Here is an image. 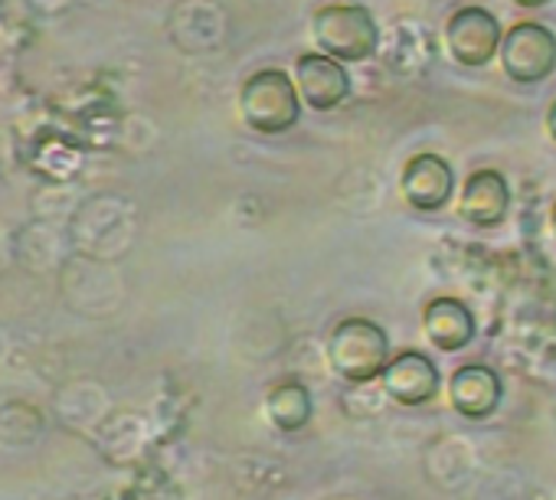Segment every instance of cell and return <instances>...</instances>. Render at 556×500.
Returning a JSON list of instances; mask_svg holds the SVG:
<instances>
[{
    "mask_svg": "<svg viewBox=\"0 0 556 500\" xmlns=\"http://www.w3.org/2000/svg\"><path fill=\"white\" fill-rule=\"evenodd\" d=\"M422 331L429 337V344L442 354H458L465 350L475 334H478V321L471 315V308L458 298H432L422 308Z\"/></svg>",
    "mask_w": 556,
    "mask_h": 500,
    "instance_id": "cell-11",
    "label": "cell"
},
{
    "mask_svg": "<svg viewBox=\"0 0 556 500\" xmlns=\"http://www.w3.org/2000/svg\"><path fill=\"white\" fill-rule=\"evenodd\" d=\"M400 190H403V196H406V203L413 209L435 213L455 193V170H452V164L442 154L422 151V154H416V157L406 161Z\"/></svg>",
    "mask_w": 556,
    "mask_h": 500,
    "instance_id": "cell-8",
    "label": "cell"
},
{
    "mask_svg": "<svg viewBox=\"0 0 556 500\" xmlns=\"http://www.w3.org/2000/svg\"><path fill=\"white\" fill-rule=\"evenodd\" d=\"M377 380H380L383 393L400 406H426L429 399H435V393L442 386L435 360L419 350L390 354V360Z\"/></svg>",
    "mask_w": 556,
    "mask_h": 500,
    "instance_id": "cell-7",
    "label": "cell"
},
{
    "mask_svg": "<svg viewBox=\"0 0 556 500\" xmlns=\"http://www.w3.org/2000/svg\"><path fill=\"white\" fill-rule=\"evenodd\" d=\"M318 53L338 63H364L380 50V27L364 4H328L312 17Z\"/></svg>",
    "mask_w": 556,
    "mask_h": 500,
    "instance_id": "cell-3",
    "label": "cell"
},
{
    "mask_svg": "<svg viewBox=\"0 0 556 500\" xmlns=\"http://www.w3.org/2000/svg\"><path fill=\"white\" fill-rule=\"evenodd\" d=\"M239 115L255 134H286L302 118V99L286 69H255L239 86Z\"/></svg>",
    "mask_w": 556,
    "mask_h": 500,
    "instance_id": "cell-1",
    "label": "cell"
},
{
    "mask_svg": "<svg viewBox=\"0 0 556 500\" xmlns=\"http://www.w3.org/2000/svg\"><path fill=\"white\" fill-rule=\"evenodd\" d=\"M510 209V187L507 177L494 167H481L471 170L465 187H462V200H458V216L478 229H494L504 222Z\"/></svg>",
    "mask_w": 556,
    "mask_h": 500,
    "instance_id": "cell-9",
    "label": "cell"
},
{
    "mask_svg": "<svg viewBox=\"0 0 556 500\" xmlns=\"http://www.w3.org/2000/svg\"><path fill=\"white\" fill-rule=\"evenodd\" d=\"M517 8H527V11H536V8H546L549 0H514Z\"/></svg>",
    "mask_w": 556,
    "mask_h": 500,
    "instance_id": "cell-14",
    "label": "cell"
},
{
    "mask_svg": "<svg viewBox=\"0 0 556 500\" xmlns=\"http://www.w3.org/2000/svg\"><path fill=\"white\" fill-rule=\"evenodd\" d=\"M497 56L507 79L517 86H536L556 69V37L543 24L523 21L501 37Z\"/></svg>",
    "mask_w": 556,
    "mask_h": 500,
    "instance_id": "cell-4",
    "label": "cell"
},
{
    "mask_svg": "<svg viewBox=\"0 0 556 500\" xmlns=\"http://www.w3.org/2000/svg\"><path fill=\"white\" fill-rule=\"evenodd\" d=\"M295 89L299 99L315 112H334L351 99V73L344 63L325 53H302L295 60Z\"/></svg>",
    "mask_w": 556,
    "mask_h": 500,
    "instance_id": "cell-6",
    "label": "cell"
},
{
    "mask_svg": "<svg viewBox=\"0 0 556 500\" xmlns=\"http://www.w3.org/2000/svg\"><path fill=\"white\" fill-rule=\"evenodd\" d=\"M390 360V337L370 318H344L328 334V363L348 386H367Z\"/></svg>",
    "mask_w": 556,
    "mask_h": 500,
    "instance_id": "cell-2",
    "label": "cell"
},
{
    "mask_svg": "<svg viewBox=\"0 0 556 500\" xmlns=\"http://www.w3.org/2000/svg\"><path fill=\"white\" fill-rule=\"evenodd\" d=\"M501 396H504V383L488 363H465L448 380L452 409L462 419H471V422H481V419L494 415L497 406H501Z\"/></svg>",
    "mask_w": 556,
    "mask_h": 500,
    "instance_id": "cell-10",
    "label": "cell"
},
{
    "mask_svg": "<svg viewBox=\"0 0 556 500\" xmlns=\"http://www.w3.org/2000/svg\"><path fill=\"white\" fill-rule=\"evenodd\" d=\"M549 226H553V235H556V203H553V209H549Z\"/></svg>",
    "mask_w": 556,
    "mask_h": 500,
    "instance_id": "cell-15",
    "label": "cell"
},
{
    "mask_svg": "<svg viewBox=\"0 0 556 500\" xmlns=\"http://www.w3.org/2000/svg\"><path fill=\"white\" fill-rule=\"evenodd\" d=\"M546 131H549V138H553V144H556V102H553L549 112H546Z\"/></svg>",
    "mask_w": 556,
    "mask_h": 500,
    "instance_id": "cell-13",
    "label": "cell"
},
{
    "mask_svg": "<svg viewBox=\"0 0 556 500\" xmlns=\"http://www.w3.org/2000/svg\"><path fill=\"white\" fill-rule=\"evenodd\" d=\"M501 24L484 8H458L445 24V47L448 56L462 69H481L497 56L501 47Z\"/></svg>",
    "mask_w": 556,
    "mask_h": 500,
    "instance_id": "cell-5",
    "label": "cell"
},
{
    "mask_svg": "<svg viewBox=\"0 0 556 500\" xmlns=\"http://www.w3.org/2000/svg\"><path fill=\"white\" fill-rule=\"evenodd\" d=\"M315 415V396L302 380H278L265 393V419L278 432H302Z\"/></svg>",
    "mask_w": 556,
    "mask_h": 500,
    "instance_id": "cell-12",
    "label": "cell"
}]
</instances>
